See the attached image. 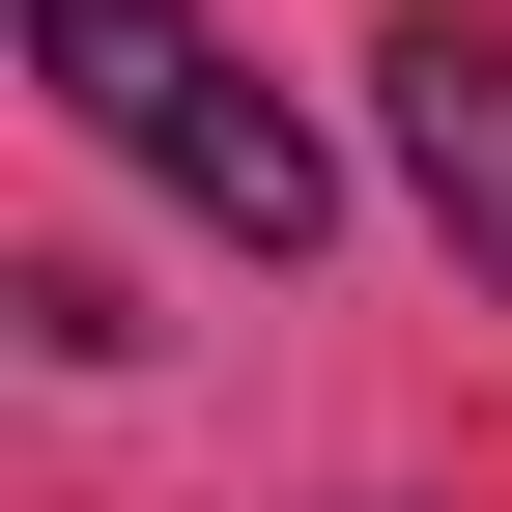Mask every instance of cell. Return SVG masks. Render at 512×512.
<instances>
[{
	"label": "cell",
	"mask_w": 512,
	"mask_h": 512,
	"mask_svg": "<svg viewBox=\"0 0 512 512\" xmlns=\"http://www.w3.org/2000/svg\"><path fill=\"white\" fill-rule=\"evenodd\" d=\"M370 86H399V171H427V228H456L484 285H512V29L399 0V57H370Z\"/></svg>",
	"instance_id": "7a4b0ae2"
},
{
	"label": "cell",
	"mask_w": 512,
	"mask_h": 512,
	"mask_svg": "<svg viewBox=\"0 0 512 512\" xmlns=\"http://www.w3.org/2000/svg\"><path fill=\"white\" fill-rule=\"evenodd\" d=\"M29 86L86 114L114 171H171V200H200L228 256H313V228H342V171H313V114L256 86V57L200 29V0H29Z\"/></svg>",
	"instance_id": "6da1fadb"
}]
</instances>
